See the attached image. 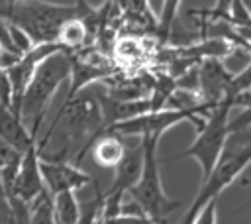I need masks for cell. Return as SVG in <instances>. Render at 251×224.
Segmentation results:
<instances>
[{
  "mask_svg": "<svg viewBox=\"0 0 251 224\" xmlns=\"http://www.w3.org/2000/svg\"><path fill=\"white\" fill-rule=\"evenodd\" d=\"M96 193L94 198L90 200H80V224H94V222H102V212H104V200H106V193L100 191L98 181H92Z\"/></svg>",
  "mask_w": 251,
  "mask_h": 224,
  "instance_id": "ac0fdd59",
  "label": "cell"
},
{
  "mask_svg": "<svg viewBox=\"0 0 251 224\" xmlns=\"http://www.w3.org/2000/svg\"><path fill=\"white\" fill-rule=\"evenodd\" d=\"M126 149H127V143L124 141V136H120L116 132H104L102 136L96 138L94 145L90 147L94 163L104 169H108V167L114 169L126 155Z\"/></svg>",
  "mask_w": 251,
  "mask_h": 224,
  "instance_id": "7c38bea8",
  "label": "cell"
},
{
  "mask_svg": "<svg viewBox=\"0 0 251 224\" xmlns=\"http://www.w3.org/2000/svg\"><path fill=\"white\" fill-rule=\"evenodd\" d=\"M216 210H218V198H212L204 204V208L200 210L198 218L194 224H216L218 222V216H216Z\"/></svg>",
  "mask_w": 251,
  "mask_h": 224,
  "instance_id": "ffe728a7",
  "label": "cell"
},
{
  "mask_svg": "<svg viewBox=\"0 0 251 224\" xmlns=\"http://www.w3.org/2000/svg\"><path fill=\"white\" fill-rule=\"evenodd\" d=\"M233 73H229L220 57H206L200 61V92L212 106L229 98Z\"/></svg>",
  "mask_w": 251,
  "mask_h": 224,
  "instance_id": "52a82bcc",
  "label": "cell"
},
{
  "mask_svg": "<svg viewBox=\"0 0 251 224\" xmlns=\"http://www.w3.org/2000/svg\"><path fill=\"white\" fill-rule=\"evenodd\" d=\"M2 141L10 143L18 151L25 153L33 143H37V134L27 130L25 120L20 112L12 108H4L2 114Z\"/></svg>",
  "mask_w": 251,
  "mask_h": 224,
  "instance_id": "8fae6325",
  "label": "cell"
},
{
  "mask_svg": "<svg viewBox=\"0 0 251 224\" xmlns=\"http://www.w3.org/2000/svg\"><path fill=\"white\" fill-rule=\"evenodd\" d=\"M71 73H73V51L69 49H61L53 53L37 67L33 79L29 81L24 92L20 106V112L24 120L31 124L33 134L39 132V126L45 118L51 98L55 96L59 86L67 79H71Z\"/></svg>",
  "mask_w": 251,
  "mask_h": 224,
  "instance_id": "7a4b0ae2",
  "label": "cell"
},
{
  "mask_svg": "<svg viewBox=\"0 0 251 224\" xmlns=\"http://www.w3.org/2000/svg\"><path fill=\"white\" fill-rule=\"evenodd\" d=\"M143 163H145V145H143V140H139L137 143L127 145L126 155L114 167V179H112V185L108 187V191L110 193H114V191L129 193V189L137 185V181L143 173Z\"/></svg>",
  "mask_w": 251,
  "mask_h": 224,
  "instance_id": "30bf717a",
  "label": "cell"
},
{
  "mask_svg": "<svg viewBox=\"0 0 251 224\" xmlns=\"http://www.w3.org/2000/svg\"><path fill=\"white\" fill-rule=\"evenodd\" d=\"M147 41L149 39H143V37H137V35H122V37L116 39L112 57L122 67V71L126 67L129 69V67L141 65L151 55Z\"/></svg>",
  "mask_w": 251,
  "mask_h": 224,
  "instance_id": "4fadbf2b",
  "label": "cell"
},
{
  "mask_svg": "<svg viewBox=\"0 0 251 224\" xmlns=\"http://www.w3.org/2000/svg\"><path fill=\"white\" fill-rule=\"evenodd\" d=\"M41 171H43V177H45V185L53 195H57L61 191H69V189L76 191V189H82L86 183L94 181L86 171H82L73 161L41 159Z\"/></svg>",
  "mask_w": 251,
  "mask_h": 224,
  "instance_id": "ba28073f",
  "label": "cell"
},
{
  "mask_svg": "<svg viewBox=\"0 0 251 224\" xmlns=\"http://www.w3.org/2000/svg\"><path fill=\"white\" fill-rule=\"evenodd\" d=\"M231 108H233L231 98H226L220 104H216L212 108V112L208 114L204 126L198 130L196 140L182 153H178L175 157H169L167 161L182 159V157L196 159L200 169H202L200 181H204L212 173V169H214L216 161L220 159V155L226 147V141L231 134V130H229V112H231Z\"/></svg>",
  "mask_w": 251,
  "mask_h": 224,
  "instance_id": "277c9868",
  "label": "cell"
},
{
  "mask_svg": "<svg viewBox=\"0 0 251 224\" xmlns=\"http://www.w3.org/2000/svg\"><path fill=\"white\" fill-rule=\"evenodd\" d=\"M76 14V6L43 0H2V18L24 28L35 43L57 41L63 24Z\"/></svg>",
  "mask_w": 251,
  "mask_h": 224,
  "instance_id": "3957f363",
  "label": "cell"
},
{
  "mask_svg": "<svg viewBox=\"0 0 251 224\" xmlns=\"http://www.w3.org/2000/svg\"><path fill=\"white\" fill-rule=\"evenodd\" d=\"M57 41H59L65 49H69V51H80V49H84V47L94 45V37H92L88 26H86L84 20L78 18L76 14L71 16V18L63 24Z\"/></svg>",
  "mask_w": 251,
  "mask_h": 224,
  "instance_id": "5bb4252c",
  "label": "cell"
},
{
  "mask_svg": "<svg viewBox=\"0 0 251 224\" xmlns=\"http://www.w3.org/2000/svg\"><path fill=\"white\" fill-rule=\"evenodd\" d=\"M251 88V63L247 67H243L235 77H233V83H231V90H229V98L235 96L237 92L241 90H249Z\"/></svg>",
  "mask_w": 251,
  "mask_h": 224,
  "instance_id": "d6986e66",
  "label": "cell"
},
{
  "mask_svg": "<svg viewBox=\"0 0 251 224\" xmlns=\"http://www.w3.org/2000/svg\"><path fill=\"white\" fill-rule=\"evenodd\" d=\"M249 126H251V104L241 108V112L233 120H229L231 132H243V130H249Z\"/></svg>",
  "mask_w": 251,
  "mask_h": 224,
  "instance_id": "44dd1931",
  "label": "cell"
},
{
  "mask_svg": "<svg viewBox=\"0 0 251 224\" xmlns=\"http://www.w3.org/2000/svg\"><path fill=\"white\" fill-rule=\"evenodd\" d=\"M143 145H145V163H143V173L137 181L135 187L129 189V196L141 202V206L147 210L153 222H165L167 216L180 206L178 198H171L161 181V171H159V157H157V147H159V136H143Z\"/></svg>",
  "mask_w": 251,
  "mask_h": 224,
  "instance_id": "5b68a950",
  "label": "cell"
},
{
  "mask_svg": "<svg viewBox=\"0 0 251 224\" xmlns=\"http://www.w3.org/2000/svg\"><path fill=\"white\" fill-rule=\"evenodd\" d=\"M249 163H251V134L247 130L231 132L212 173L204 181H200V189L182 222L194 224L204 204L212 198H218L231 183H235V179L247 169Z\"/></svg>",
  "mask_w": 251,
  "mask_h": 224,
  "instance_id": "6da1fadb",
  "label": "cell"
},
{
  "mask_svg": "<svg viewBox=\"0 0 251 224\" xmlns=\"http://www.w3.org/2000/svg\"><path fill=\"white\" fill-rule=\"evenodd\" d=\"M55 222L57 224H78L80 222V200L75 191H61L55 195Z\"/></svg>",
  "mask_w": 251,
  "mask_h": 224,
  "instance_id": "9a60e30c",
  "label": "cell"
},
{
  "mask_svg": "<svg viewBox=\"0 0 251 224\" xmlns=\"http://www.w3.org/2000/svg\"><path fill=\"white\" fill-rule=\"evenodd\" d=\"M31 224H51L55 222V195L45 187L33 200H29Z\"/></svg>",
  "mask_w": 251,
  "mask_h": 224,
  "instance_id": "e0dca14e",
  "label": "cell"
},
{
  "mask_svg": "<svg viewBox=\"0 0 251 224\" xmlns=\"http://www.w3.org/2000/svg\"><path fill=\"white\" fill-rule=\"evenodd\" d=\"M192 122L196 130H200L206 122V116L198 110H180V108H161V110H151L127 120H120L112 124L106 132H116L120 136H133V138H143V136H163L169 128L180 124V122Z\"/></svg>",
  "mask_w": 251,
  "mask_h": 224,
  "instance_id": "8992f818",
  "label": "cell"
},
{
  "mask_svg": "<svg viewBox=\"0 0 251 224\" xmlns=\"http://www.w3.org/2000/svg\"><path fill=\"white\" fill-rule=\"evenodd\" d=\"M45 177H43V171H41V155H39V145L33 143L25 153H24V159H22V167H20V173L16 177V183H14V191L10 195H18L22 196L24 200H33L43 189H45Z\"/></svg>",
  "mask_w": 251,
  "mask_h": 224,
  "instance_id": "9c48e42d",
  "label": "cell"
},
{
  "mask_svg": "<svg viewBox=\"0 0 251 224\" xmlns=\"http://www.w3.org/2000/svg\"><path fill=\"white\" fill-rule=\"evenodd\" d=\"M180 4H182V0H163L161 12H159V24L155 29V39L159 41V45H169L173 28H175L176 18H178Z\"/></svg>",
  "mask_w": 251,
  "mask_h": 224,
  "instance_id": "2e32d148",
  "label": "cell"
}]
</instances>
